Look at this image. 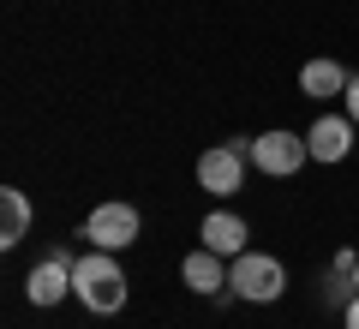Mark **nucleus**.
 Here are the masks:
<instances>
[{"mask_svg":"<svg viewBox=\"0 0 359 329\" xmlns=\"http://www.w3.org/2000/svg\"><path fill=\"white\" fill-rule=\"evenodd\" d=\"M72 264H78L72 252H48V257H42V264L25 276V293H30V305H60L66 293H72Z\"/></svg>","mask_w":359,"mask_h":329,"instance_id":"nucleus-6","label":"nucleus"},{"mask_svg":"<svg viewBox=\"0 0 359 329\" xmlns=\"http://www.w3.org/2000/svg\"><path fill=\"white\" fill-rule=\"evenodd\" d=\"M353 281H359V264H353Z\"/></svg>","mask_w":359,"mask_h":329,"instance_id":"nucleus-15","label":"nucleus"},{"mask_svg":"<svg viewBox=\"0 0 359 329\" xmlns=\"http://www.w3.org/2000/svg\"><path fill=\"white\" fill-rule=\"evenodd\" d=\"M245 162H252L245 150H233V144H216V150L198 156V186H204L210 198H233V192H240V180H245Z\"/></svg>","mask_w":359,"mask_h":329,"instance_id":"nucleus-5","label":"nucleus"},{"mask_svg":"<svg viewBox=\"0 0 359 329\" xmlns=\"http://www.w3.org/2000/svg\"><path fill=\"white\" fill-rule=\"evenodd\" d=\"M72 293L84 300V311H96V317H114L120 305H126V269L114 264V252H84L72 264Z\"/></svg>","mask_w":359,"mask_h":329,"instance_id":"nucleus-1","label":"nucleus"},{"mask_svg":"<svg viewBox=\"0 0 359 329\" xmlns=\"http://www.w3.org/2000/svg\"><path fill=\"white\" fill-rule=\"evenodd\" d=\"M138 210L132 203H96V210L84 215V240L96 246V252H126L132 240H138Z\"/></svg>","mask_w":359,"mask_h":329,"instance_id":"nucleus-3","label":"nucleus"},{"mask_svg":"<svg viewBox=\"0 0 359 329\" xmlns=\"http://www.w3.org/2000/svg\"><path fill=\"white\" fill-rule=\"evenodd\" d=\"M252 162L264 168L269 180H287V174H299V168L311 162V144L299 138V132H264V138H252Z\"/></svg>","mask_w":359,"mask_h":329,"instance_id":"nucleus-4","label":"nucleus"},{"mask_svg":"<svg viewBox=\"0 0 359 329\" xmlns=\"http://www.w3.org/2000/svg\"><path fill=\"white\" fill-rule=\"evenodd\" d=\"M180 276H186L192 293H204V300H216V293L228 288V264H222V252H210V246H198V252L180 257Z\"/></svg>","mask_w":359,"mask_h":329,"instance_id":"nucleus-8","label":"nucleus"},{"mask_svg":"<svg viewBox=\"0 0 359 329\" xmlns=\"http://www.w3.org/2000/svg\"><path fill=\"white\" fill-rule=\"evenodd\" d=\"M341 323H347V329H359V300H353V305L341 311Z\"/></svg>","mask_w":359,"mask_h":329,"instance_id":"nucleus-14","label":"nucleus"},{"mask_svg":"<svg viewBox=\"0 0 359 329\" xmlns=\"http://www.w3.org/2000/svg\"><path fill=\"white\" fill-rule=\"evenodd\" d=\"M228 293H240V300H252V305L282 300V293H287L282 257H269V252H240V257H228Z\"/></svg>","mask_w":359,"mask_h":329,"instance_id":"nucleus-2","label":"nucleus"},{"mask_svg":"<svg viewBox=\"0 0 359 329\" xmlns=\"http://www.w3.org/2000/svg\"><path fill=\"white\" fill-rule=\"evenodd\" d=\"M30 222H36V215H30V198L18 186H6L0 192V246H18L30 234Z\"/></svg>","mask_w":359,"mask_h":329,"instance_id":"nucleus-10","label":"nucleus"},{"mask_svg":"<svg viewBox=\"0 0 359 329\" xmlns=\"http://www.w3.org/2000/svg\"><path fill=\"white\" fill-rule=\"evenodd\" d=\"M341 102H347V120L359 126V78H347V96H341Z\"/></svg>","mask_w":359,"mask_h":329,"instance_id":"nucleus-12","label":"nucleus"},{"mask_svg":"<svg viewBox=\"0 0 359 329\" xmlns=\"http://www.w3.org/2000/svg\"><path fill=\"white\" fill-rule=\"evenodd\" d=\"M311 144V162H347V150H353V120L347 114H318L306 132Z\"/></svg>","mask_w":359,"mask_h":329,"instance_id":"nucleus-7","label":"nucleus"},{"mask_svg":"<svg viewBox=\"0 0 359 329\" xmlns=\"http://www.w3.org/2000/svg\"><path fill=\"white\" fill-rule=\"evenodd\" d=\"M299 90H306V96H318V102L347 96V72H341L335 60H306V66H299Z\"/></svg>","mask_w":359,"mask_h":329,"instance_id":"nucleus-11","label":"nucleus"},{"mask_svg":"<svg viewBox=\"0 0 359 329\" xmlns=\"http://www.w3.org/2000/svg\"><path fill=\"white\" fill-rule=\"evenodd\" d=\"M198 240H204L210 252H222V257L252 252V246H245V222H240L233 210H210V215H204V228H198Z\"/></svg>","mask_w":359,"mask_h":329,"instance_id":"nucleus-9","label":"nucleus"},{"mask_svg":"<svg viewBox=\"0 0 359 329\" xmlns=\"http://www.w3.org/2000/svg\"><path fill=\"white\" fill-rule=\"evenodd\" d=\"M353 264H359V252H347V246L330 257V269H341V276H353Z\"/></svg>","mask_w":359,"mask_h":329,"instance_id":"nucleus-13","label":"nucleus"}]
</instances>
